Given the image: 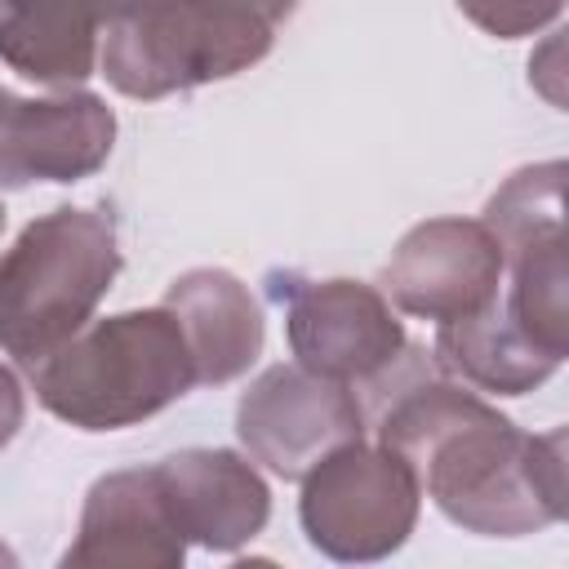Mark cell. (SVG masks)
Here are the masks:
<instances>
[{"instance_id":"cell-7","label":"cell","mask_w":569,"mask_h":569,"mask_svg":"<svg viewBox=\"0 0 569 569\" xmlns=\"http://www.w3.org/2000/svg\"><path fill=\"white\" fill-rule=\"evenodd\" d=\"M284 338L302 369L333 382H378L405 351V325L387 293L360 280L271 276Z\"/></svg>"},{"instance_id":"cell-2","label":"cell","mask_w":569,"mask_h":569,"mask_svg":"<svg viewBox=\"0 0 569 569\" xmlns=\"http://www.w3.org/2000/svg\"><path fill=\"white\" fill-rule=\"evenodd\" d=\"M27 373L36 400L80 431L133 427L196 387L191 347L164 307L93 320Z\"/></svg>"},{"instance_id":"cell-16","label":"cell","mask_w":569,"mask_h":569,"mask_svg":"<svg viewBox=\"0 0 569 569\" xmlns=\"http://www.w3.org/2000/svg\"><path fill=\"white\" fill-rule=\"evenodd\" d=\"M458 9L480 31L498 36V40H516V36H533L547 22H556L565 0H458Z\"/></svg>"},{"instance_id":"cell-5","label":"cell","mask_w":569,"mask_h":569,"mask_svg":"<svg viewBox=\"0 0 569 569\" xmlns=\"http://www.w3.org/2000/svg\"><path fill=\"white\" fill-rule=\"evenodd\" d=\"M502 249L493 307L542 351H569V267H565V160L511 173L480 218Z\"/></svg>"},{"instance_id":"cell-17","label":"cell","mask_w":569,"mask_h":569,"mask_svg":"<svg viewBox=\"0 0 569 569\" xmlns=\"http://www.w3.org/2000/svg\"><path fill=\"white\" fill-rule=\"evenodd\" d=\"M22 418H27V400H22V387H18L13 369H4V365H0V449H4V445L18 436Z\"/></svg>"},{"instance_id":"cell-11","label":"cell","mask_w":569,"mask_h":569,"mask_svg":"<svg viewBox=\"0 0 569 569\" xmlns=\"http://www.w3.org/2000/svg\"><path fill=\"white\" fill-rule=\"evenodd\" d=\"M187 533L178 529L156 467H129L102 476L80 511V533L67 547V569H178L187 560Z\"/></svg>"},{"instance_id":"cell-6","label":"cell","mask_w":569,"mask_h":569,"mask_svg":"<svg viewBox=\"0 0 569 569\" xmlns=\"http://www.w3.org/2000/svg\"><path fill=\"white\" fill-rule=\"evenodd\" d=\"M418 476L387 445L347 440L302 476V533L342 565H369L405 547L418 525Z\"/></svg>"},{"instance_id":"cell-1","label":"cell","mask_w":569,"mask_h":569,"mask_svg":"<svg viewBox=\"0 0 569 569\" xmlns=\"http://www.w3.org/2000/svg\"><path fill=\"white\" fill-rule=\"evenodd\" d=\"M378 445L467 533L520 538L565 520V427L520 431L458 382H409L378 413Z\"/></svg>"},{"instance_id":"cell-15","label":"cell","mask_w":569,"mask_h":569,"mask_svg":"<svg viewBox=\"0 0 569 569\" xmlns=\"http://www.w3.org/2000/svg\"><path fill=\"white\" fill-rule=\"evenodd\" d=\"M436 360L467 387L498 396H525L565 365L542 351L529 333H520L493 302L467 320L436 325Z\"/></svg>"},{"instance_id":"cell-12","label":"cell","mask_w":569,"mask_h":569,"mask_svg":"<svg viewBox=\"0 0 569 569\" xmlns=\"http://www.w3.org/2000/svg\"><path fill=\"white\" fill-rule=\"evenodd\" d=\"M151 467L187 542H200L209 551H236L262 533L271 516V489L240 453L178 449Z\"/></svg>"},{"instance_id":"cell-18","label":"cell","mask_w":569,"mask_h":569,"mask_svg":"<svg viewBox=\"0 0 569 569\" xmlns=\"http://www.w3.org/2000/svg\"><path fill=\"white\" fill-rule=\"evenodd\" d=\"M240 4L258 9L267 22H280V18H289V13H293V4H298V0H240Z\"/></svg>"},{"instance_id":"cell-10","label":"cell","mask_w":569,"mask_h":569,"mask_svg":"<svg viewBox=\"0 0 569 569\" xmlns=\"http://www.w3.org/2000/svg\"><path fill=\"white\" fill-rule=\"evenodd\" d=\"M116 116L98 93L62 89L53 98H18L0 89V191L31 182H80L107 164Z\"/></svg>"},{"instance_id":"cell-9","label":"cell","mask_w":569,"mask_h":569,"mask_svg":"<svg viewBox=\"0 0 569 569\" xmlns=\"http://www.w3.org/2000/svg\"><path fill=\"white\" fill-rule=\"evenodd\" d=\"M502 249L476 218L418 222L387 258L378 289L405 316L418 320H467L498 298Z\"/></svg>"},{"instance_id":"cell-8","label":"cell","mask_w":569,"mask_h":569,"mask_svg":"<svg viewBox=\"0 0 569 569\" xmlns=\"http://www.w3.org/2000/svg\"><path fill=\"white\" fill-rule=\"evenodd\" d=\"M236 436L253 462L284 480H302L325 453L365 436V409L347 382L302 365H271L240 396Z\"/></svg>"},{"instance_id":"cell-13","label":"cell","mask_w":569,"mask_h":569,"mask_svg":"<svg viewBox=\"0 0 569 569\" xmlns=\"http://www.w3.org/2000/svg\"><path fill=\"white\" fill-rule=\"evenodd\" d=\"M133 0H0V62L22 80L71 89L93 76L102 31Z\"/></svg>"},{"instance_id":"cell-3","label":"cell","mask_w":569,"mask_h":569,"mask_svg":"<svg viewBox=\"0 0 569 569\" xmlns=\"http://www.w3.org/2000/svg\"><path fill=\"white\" fill-rule=\"evenodd\" d=\"M120 271L111 209H49L0 253V347L36 365L80 333Z\"/></svg>"},{"instance_id":"cell-20","label":"cell","mask_w":569,"mask_h":569,"mask_svg":"<svg viewBox=\"0 0 569 569\" xmlns=\"http://www.w3.org/2000/svg\"><path fill=\"white\" fill-rule=\"evenodd\" d=\"M0 227H4V204H0Z\"/></svg>"},{"instance_id":"cell-19","label":"cell","mask_w":569,"mask_h":569,"mask_svg":"<svg viewBox=\"0 0 569 569\" xmlns=\"http://www.w3.org/2000/svg\"><path fill=\"white\" fill-rule=\"evenodd\" d=\"M0 565H9V569H13V565H18V556H13V551H9V547H4V542H0Z\"/></svg>"},{"instance_id":"cell-14","label":"cell","mask_w":569,"mask_h":569,"mask_svg":"<svg viewBox=\"0 0 569 569\" xmlns=\"http://www.w3.org/2000/svg\"><path fill=\"white\" fill-rule=\"evenodd\" d=\"M160 307L178 320L196 360V382L204 387H222L240 378L262 356V338H267L262 307L249 293V284H240L222 267L182 271Z\"/></svg>"},{"instance_id":"cell-4","label":"cell","mask_w":569,"mask_h":569,"mask_svg":"<svg viewBox=\"0 0 569 569\" xmlns=\"http://www.w3.org/2000/svg\"><path fill=\"white\" fill-rule=\"evenodd\" d=\"M271 27L240 0H133L98 44V67L124 98L156 102L249 71L271 53Z\"/></svg>"}]
</instances>
